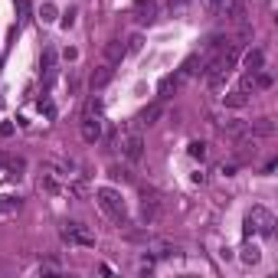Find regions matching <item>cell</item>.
Segmentation results:
<instances>
[{
	"mask_svg": "<svg viewBox=\"0 0 278 278\" xmlns=\"http://www.w3.org/2000/svg\"><path fill=\"white\" fill-rule=\"evenodd\" d=\"M95 203L102 206V213H105L111 222H118V226H131V222H128V206H124V197L115 190V187H99V190H95Z\"/></svg>",
	"mask_w": 278,
	"mask_h": 278,
	"instance_id": "1",
	"label": "cell"
},
{
	"mask_svg": "<svg viewBox=\"0 0 278 278\" xmlns=\"http://www.w3.org/2000/svg\"><path fill=\"white\" fill-rule=\"evenodd\" d=\"M252 233L265 236V239L275 233V213L268 210V206H252V210H249V216H246V236H252Z\"/></svg>",
	"mask_w": 278,
	"mask_h": 278,
	"instance_id": "2",
	"label": "cell"
},
{
	"mask_svg": "<svg viewBox=\"0 0 278 278\" xmlns=\"http://www.w3.org/2000/svg\"><path fill=\"white\" fill-rule=\"evenodd\" d=\"M59 233H62V239H66L69 246H79V249H95V242H99L85 222H62Z\"/></svg>",
	"mask_w": 278,
	"mask_h": 278,
	"instance_id": "3",
	"label": "cell"
},
{
	"mask_svg": "<svg viewBox=\"0 0 278 278\" xmlns=\"http://www.w3.org/2000/svg\"><path fill=\"white\" fill-rule=\"evenodd\" d=\"M118 151H121V157H124V161L137 164V161L144 157V137H141V131H137V128L124 131V134H121V141H118Z\"/></svg>",
	"mask_w": 278,
	"mask_h": 278,
	"instance_id": "4",
	"label": "cell"
},
{
	"mask_svg": "<svg viewBox=\"0 0 278 278\" xmlns=\"http://www.w3.org/2000/svg\"><path fill=\"white\" fill-rule=\"evenodd\" d=\"M233 157H236V164H246V161H255L259 157V141H249V134H242V137H236V151H233Z\"/></svg>",
	"mask_w": 278,
	"mask_h": 278,
	"instance_id": "5",
	"label": "cell"
},
{
	"mask_svg": "<svg viewBox=\"0 0 278 278\" xmlns=\"http://www.w3.org/2000/svg\"><path fill=\"white\" fill-rule=\"evenodd\" d=\"M213 124H216L222 134H229V137H242V134H249V121H242V118H216Z\"/></svg>",
	"mask_w": 278,
	"mask_h": 278,
	"instance_id": "6",
	"label": "cell"
},
{
	"mask_svg": "<svg viewBox=\"0 0 278 278\" xmlns=\"http://www.w3.org/2000/svg\"><path fill=\"white\" fill-rule=\"evenodd\" d=\"M144 246H148L151 252L157 255V259H170V255H177V252H180L177 242H170V239H157V236H151V239L144 242Z\"/></svg>",
	"mask_w": 278,
	"mask_h": 278,
	"instance_id": "7",
	"label": "cell"
},
{
	"mask_svg": "<svg viewBox=\"0 0 278 278\" xmlns=\"http://www.w3.org/2000/svg\"><path fill=\"white\" fill-rule=\"evenodd\" d=\"M79 134H82V141L85 144H95V141H102V121L99 118H82V128H79Z\"/></svg>",
	"mask_w": 278,
	"mask_h": 278,
	"instance_id": "8",
	"label": "cell"
},
{
	"mask_svg": "<svg viewBox=\"0 0 278 278\" xmlns=\"http://www.w3.org/2000/svg\"><path fill=\"white\" fill-rule=\"evenodd\" d=\"M161 115H164V102H154V105H148L141 115L134 118V128H137V131H141V128H151V124H154Z\"/></svg>",
	"mask_w": 278,
	"mask_h": 278,
	"instance_id": "9",
	"label": "cell"
},
{
	"mask_svg": "<svg viewBox=\"0 0 278 278\" xmlns=\"http://www.w3.org/2000/svg\"><path fill=\"white\" fill-rule=\"evenodd\" d=\"M102 56H105L108 66H118V62L128 56V46L121 43V39H111V43H105V50H102Z\"/></svg>",
	"mask_w": 278,
	"mask_h": 278,
	"instance_id": "10",
	"label": "cell"
},
{
	"mask_svg": "<svg viewBox=\"0 0 278 278\" xmlns=\"http://www.w3.org/2000/svg\"><path fill=\"white\" fill-rule=\"evenodd\" d=\"M242 66H246V72L252 75V72H259V69H265V53L255 46V50H249L246 56H242Z\"/></svg>",
	"mask_w": 278,
	"mask_h": 278,
	"instance_id": "11",
	"label": "cell"
},
{
	"mask_svg": "<svg viewBox=\"0 0 278 278\" xmlns=\"http://www.w3.org/2000/svg\"><path fill=\"white\" fill-rule=\"evenodd\" d=\"M111 75H115V66H102V69H95L92 72V79H88V85H92V92H99V88H105L108 82H111Z\"/></svg>",
	"mask_w": 278,
	"mask_h": 278,
	"instance_id": "12",
	"label": "cell"
},
{
	"mask_svg": "<svg viewBox=\"0 0 278 278\" xmlns=\"http://www.w3.org/2000/svg\"><path fill=\"white\" fill-rule=\"evenodd\" d=\"M249 134L252 137H272L275 134V121L272 118H259V121L249 124Z\"/></svg>",
	"mask_w": 278,
	"mask_h": 278,
	"instance_id": "13",
	"label": "cell"
},
{
	"mask_svg": "<svg viewBox=\"0 0 278 278\" xmlns=\"http://www.w3.org/2000/svg\"><path fill=\"white\" fill-rule=\"evenodd\" d=\"M154 13H157V4H154V0H137V20H141V23H151V20H154Z\"/></svg>",
	"mask_w": 278,
	"mask_h": 278,
	"instance_id": "14",
	"label": "cell"
},
{
	"mask_svg": "<svg viewBox=\"0 0 278 278\" xmlns=\"http://www.w3.org/2000/svg\"><path fill=\"white\" fill-rule=\"evenodd\" d=\"M246 102H249V92H242V88H233V92L222 99V105H226V108H242Z\"/></svg>",
	"mask_w": 278,
	"mask_h": 278,
	"instance_id": "15",
	"label": "cell"
},
{
	"mask_svg": "<svg viewBox=\"0 0 278 278\" xmlns=\"http://www.w3.org/2000/svg\"><path fill=\"white\" fill-rule=\"evenodd\" d=\"M39 190H46V193H53V197H59L62 187H59V180H56L53 173H43V177H39Z\"/></svg>",
	"mask_w": 278,
	"mask_h": 278,
	"instance_id": "16",
	"label": "cell"
},
{
	"mask_svg": "<svg viewBox=\"0 0 278 278\" xmlns=\"http://www.w3.org/2000/svg\"><path fill=\"white\" fill-rule=\"evenodd\" d=\"M187 154H190L193 161H206V144L203 141H190L187 144Z\"/></svg>",
	"mask_w": 278,
	"mask_h": 278,
	"instance_id": "17",
	"label": "cell"
},
{
	"mask_svg": "<svg viewBox=\"0 0 278 278\" xmlns=\"http://www.w3.org/2000/svg\"><path fill=\"white\" fill-rule=\"evenodd\" d=\"M108 177L111 180H121V183H131V180H134V177H131V170H128V167H111V170H108Z\"/></svg>",
	"mask_w": 278,
	"mask_h": 278,
	"instance_id": "18",
	"label": "cell"
},
{
	"mask_svg": "<svg viewBox=\"0 0 278 278\" xmlns=\"http://www.w3.org/2000/svg\"><path fill=\"white\" fill-rule=\"evenodd\" d=\"M66 190H69V193H72V197H79V200H82V197H85V193H88V187H85V180H82V177H79V180H72V183H69V187H66Z\"/></svg>",
	"mask_w": 278,
	"mask_h": 278,
	"instance_id": "19",
	"label": "cell"
},
{
	"mask_svg": "<svg viewBox=\"0 0 278 278\" xmlns=\"http://www.w3.org/2000/svg\"><path fill=\"white\" fill-rule=\"evenodd\" d=\"M39 20H43V23H53V20H56V4L46 0V4L39 7Z\"/></svg>",
	"mask_w": 278,
	"mask_h": 278,
	"instance_id": "20",
	"label": "cell"
},
{
	"mask_svg": "<svg viewBox=\"0 0 278 278\" xmlns=\"http://www.w3.org/2000/svg\"><path fill=\"white\" fill-rule=\"evenodd\" d=\"M85 115H88V118H99V115H102V99H99V95H92V99H88Z\"/></svg>",
	"mask_w": 278,
	"mask_h": 278,
	"instance_id": "21",
	"label": "cell"
},
{
	"mask_svg": "<svg viewBox=\"0 0 278 278\" xmlns=\"http://www.w3.org/2000/svg\"><path fill=\"white\" fill-rule=\"evenodd\" d=\"M259 259H262V252H259L255 246H246V249H242V262H249V265H255Z\"/></svg>",
	"mask_w": 278,
	"mask_h": 278,
	"instance_id": "22",
	"label": "cell"
},
{
	"mask_svg": "<svg viewBox=\"0 0 278 278\" xmlns=\"http://www.w3.org/2000/svg\"><path fill=\"white\" fill-rule=\"evenodd\" d=\"M39 111H43L46 118H56V105H53L50 99H46V95H43V99H39Z\"/></svg>",
	"mask_w": 278,
	"mask_h": 278,
	"instance_id": "23",
	"label": "cell"
},
{
	"mask_svg": "<svg viewBox=\"0 0 278 278\" xmlns=\"http://www.w3.org/2000/svg\"><path fill=\"white\" fill-rule=\"evenodd\" d=\"M141 43H144V39H141V33H134V36L128 39V53H137V50H141Z\"/></svg>",
	"mask_w": 278,
	"mask_h": 278,
	"instance_id": "24",
	"label": "cell"
},
{
	"mask_svg": "<svg viewBox=\"0 0 278 278\" xmlns=\"http://www.w3.org/2000/svg\"><path fill=\"white\" fill-rule=\"evenodd\" d=\"M187 4H190V0H170V4H167V10H170V13H180Z\"/></svg>",
	"mask_w": 278,
	"mask_h": 278,
	"instance_id": "25",
	"label": "cell"
},
{
	"mask_svg": "<svg viewBox=\"0 0 278 278\" xmlns=\"http://www.w3.org/2000/svg\"><path fill=\"white\" fill-rule=\"evenodd\" d=\"M43 66H46V69H53V66H56V50H46V56H43Z\"/></svg>",
	"mask_w": 278,
	"mask_h": 278,
	"instance_id": "26",
	"label": "cell"
},
{
	"mask_svg": "<svg viewBox=\"0 0 278 278\" xmlns=\"http://www.w3.org/2000/svg\"><path fill=\"white\" fill-rule=\"evenodd\" d=\"M75 17H79L75 10H66V17H62V26H72V23H75Z\"/></svg>",
	"mask_w": 278,
	"mask_h": 278,
	"instance_id": "27",
	"label": "cell"
},
{
	"mask_svg": "<svg viewBox=\"0 0 278 278\" xmlns=\"http://www.w3.org/2000/svg\"><path fill=\"white\" fill-rule=\"evenodd\" d=\"M222 4H226V0H210V7H213V10H219Z\"/></svg>",
	"mask_w": 278,
	"mask_h": 278,
	"instance_id": "28",
	"label": "cell"
}]
</instances>
